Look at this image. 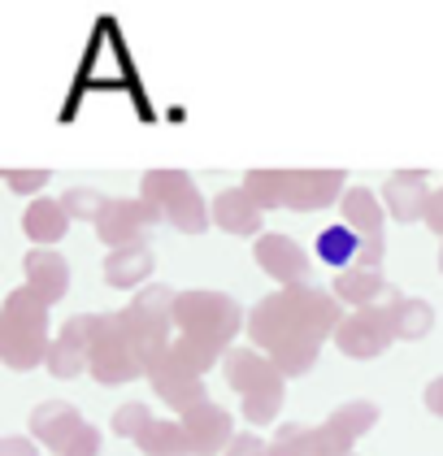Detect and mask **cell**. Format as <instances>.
I'll return each mask as SVG.
<instances>
[{
    "label": "cell",
    "mask_w": 443,
    "mask_h": 456,
    "mask_svg": "<svg viewBox=\"0 0 443 456\" xmlns=\"http://www.w3.org/2000/svg\"><path fill=\"white\" fill-rule=\"evenodd\" d=\"M343 244L352 248V235L348 231H326L322 240H317V252L331 261V265H340V261H348V252H343Z\"/></svg>",
    "instance_id": "cell-1"
}]
</instances>
